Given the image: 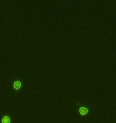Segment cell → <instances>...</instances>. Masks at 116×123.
Listing matches in <instances>:
<instances>
[{
  "label": "cell",
  "mask_w": 116,
  "mask_h": 123,
  "mask_svg": "<svg viewBox=\"0 0 116 123\" xmlns=\"http://www.w3.org/2000/svg\"><path fill=\"white\" fill-rule=\"evenodd\" d=\"M79 112H80V115H82V116H84V115H86L88 113V110L87 109V108L85 107H80V110H79Z\"/></svg>",
  "instance_id": "cell-1"
},
{
  "label": "cell",
  "mask_w": 116,
  "mask_h": 123,
  "mask_svg": "<svg viewBox=\"0 0 116 123\" xmlns=\"http://www.w3.org/2000/svg\"><path fill=\"white\" fill-rule=\"evenodd\" d=\"M10 122H11V119H10V117L7 115L4 116L2 118V123H10Z\"/></svg>",
  "instance_id": "cell-2"
},
{
  "label": "cell",
  "mask_w": 116,
  "mask_h": 123,
  "mask_svg": "<svg viewBox=\"0 0 116 123\" xmlns=\"http://www.w3.org/2000/svg\"><path fill=\"white\" fill-rule=\"evenodd\" d=\"M20 87H21V82H20L17 81V82H15L14 83V88L15 90L20 89Z\"/></svg>",
  "instance_id": "cell-3"
}]
</instances>
